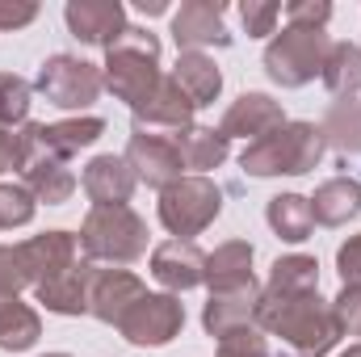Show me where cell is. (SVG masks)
Returning a JSON list of instances; mask_svg holds the SVG:
<instances>
[{
  "label": "cell",
  "instance_id": "cell-21",
  "mask_svg": "<svg viewBox=\"0 0 361 357\" xmlns=\"http://www.w3.org/2000/svg\"><path fill=\"white\" fill-rule=\"evenodd\" d=\"M173 80L180 85V92L202 109V105H214V97L223 92V76H219V63L206 55V51H180L177 68H173Z\"/></svg>",
  "mask_w": 361,
  "mask_h": 357
},
{
  "label": "cell",
  "instance_id": "cell-36",
  "mask_svg": "<svg viewBox=\"0 0 361 357\" xmlns=\"http://www.w3.org/2000/svg\"><path fill=\"white\" fill-rule=\"evenodd\" d=\"M25 286H30V273L17 244H0V294H21Z\"/></svg>",
  "mask_w": 361,
  "mask_h": 357
},
{
  "label": "cell",
  "instance_id": "cell-32",
  "mask_svg": "<svg viewBox=\"0 0 361 357\" xmlns=\"http://www.w3.org/2000/svg\"><path fill=\"white\" fill-rule=\"evenodd\" d=\"M34 219V193L25 185H0V231L25 227Z\"/></svg>",
  "mask_w": 361,
  "mask_h": 357
},
{
  "label": "cell",
  "instance_id": "cell-12",
  "mask_svg": "<svg viewBox=\"0 0 361 357\" xmlns=\"http://www.w3.org/2000/svg\"><path fill=\"white\" fill-rule=\"evenodd\" d=\"M17 253L25 261L30 286L38 290V286L55 282L59 273H68L80 261V236H72V231H47V236H34V240L17 244Z\"/></svg>",
  "mask_w": 361,
  "mask_h": 357
},
{
  "label": "cell",
  "instance_id": "cell-4",
  "mask_svg": "<svg viewBox=\"0 0 361 357\" xmlns=\"http://www.w3.org/2000/svg\"><path fill=\"white\" fill-rule=\"evenodd\" d=\"M80 253L92 265H135L147 253V223L130 206H92L80 227Z\"/></svg>",
  "mask_w": 361,
  "mask_h": 357
},
{
  "label": "cell",
  "instance_id": "cell-22",
  "mask_svg": "<svg viewBox=\"0 0 361 357\" xmlns=\"http://www.w3.org/2000/svg\"><path fill=\"white\" fill-rule=\"evenodd\" d=\"M311 214L324 227H345L349 219H357L361 214V181H349V177L324 181L315 189V198H311Z\"/></svg>",
  "mask_w": 361,
  "mask_h": 357
},
{
  "label": "cell",
  "instance_id": "cell-17",
  "mask_svg": "<svg viewBox=\"0 0 361 357\" xmlns=\"http://www.w3.org/2000/svg\"><path fill=\"white\" fill-rule=\"evenodd\" d=\"M277 126H286V114H281V105L273 101L269 92H244L240 101L227 105V114L219 122V131L227 139H248V143L273 135Z\"/></svg>",
  "mask_w": 361,
  "mask_h": 357
},
{
  "label": "cell",
  "instance_id": "cell-10",
  "mask_svg": "<svg viewBox=\"0 0 361 357\" xmlns=\"http://www.w3.org/2000/svg\"><path fill=\"white\" fill-rule=\"evenodd\" d=\"M126 164H130L135 181H143V185H152L160 193L185 177V160H180L173 135H143V131H135L130 143H126Z\"/></svg>",
  "mask_w": 361,
  "mask_h": 357
},
{
  "label": "cell",
  "instance_id": "cell-43",
  "mask_svg": "<svg viewBox=\"0 0 361 357\" xmlns=\"http://www.w3.org/2000/svg\"><path fill=\"white\" fill-rule=\"evenodd\" d=\"M47 357H72V353H47Z\"/></svg>",
  "mask_w": 361,
  "mask_h": 357
},
{
  "label": "cell",
  "instance_id": "cell-15",
  "mask_svg": "<svg viewBox=\"0 0 361 357\" xmlns=\"http://www.w3.org/2000/svg\"><path fill=\"white\" fill-rule=\"evenodd\" d=\"M257 307H261V286L257 277L231 290H210V303L202 311V324L210 337H227L235 328H257Z\"/></svg>",
  "mask_w": 361,
  "mask_h": 357
},
{
  "label": "cell",
  "instance_id": "cell-1",
  "mask_svg": "<svg viewBox=\"0 0 361 357\" xmlns=\"http://www.w3.org/2000/svg\"><path fill=\"white\" fill-rule=\"evenodd\" d=\"M257 328L281 337L294 353L302 357L332 353V345L341 341V324L332 315V303H324L315 290L311 294H294V298H273V294L261 290Z\"/></svg>",
  "mask_w": 361,
  "mask_h": 357
},
{
  "label": "cell",
  "instance_id": "cell-40",
  "mask_svg": "<svg viewBox=\"0 0 361 357\" xmlns=\"http://www.w3.org/2000/svg\"><path fill=\"white\" fill-rule=\"evenodd\" d=\"M17 156H21V147H17V135L0 126V173L17 169Z\"/></svg>",
  "mask_w": 361,
  "mask_h": 357
},
{
  "label": "cell",
  "instance_id": "cell-34",
  "mask_svg": "<svg viewBox=\"0 0 361 357\" xmlns=\"http://www.w3.org/2000/svg\"><path fill=\"white\" fill-rule=\"evenodd\" d=\"M240 21H244L248 38H265V34H273V25L281 21V4H273V0H248V4H240Z\"/></svg>",
  "mask_w": 361,
  "mask_h": 357
},
{
  "label": "cell",
  "instance_id": "cell-29",
  "mask_svg": "<svg viewBox=\"0 0 361 357\" xmlns=\"http://www.w3.org/2000/svg\"><path fill=\"white\" fill-rule=\"evenodd\" d=\"M315 282H319V265H315V257H302V253H294V257H281V261L273 265L265 294H273V298L311 294V290H315Z\"/></svg>",
  "mask_w": 361,
  "mask_h": 357
},
{
  "label": "cell",
  "instance_id": "cell-2",
  "mask_svg": "<svg viewBox=\"0 0 361 357\" xmlns=\"http://www.w3.org/2000/svg\"><path fill=\"white\" fill-rule=\"evenodd\" d=\"M101 80H105V89L114 92L118 101H126L130 109H139L152 97V89L164 80V72H160V38L147 34V30L126 25L114 38V47L105 51Z\"/></svg>",
  "mask_w": 361,
  "mask_h": 357
},
{
  "label": "cell",
  "instance_id": "cell-42",
  "mask_svg": "<svg viewBox=\"0 0 361 357\" xmlns=\"http://www.w3.org/2000/svg\"><path fill=\"white\" fill-rule=\"evenodd\" d=\"M341 357H361V341H357V345H349V349H345Z\"/></svg>",
  "mask_w": 361,
  "mask_h": 357
},
{
  "label": "cell",
  "instance_id": "cell-38",
  "mask_svg": "<svg viewBox=\"0 0 361 357\" xmlns=\"http://www.w3.org/2000/svg\"><path fill=\"white\" fill-rule=\"evenodd\" d=\"M336 269L345 277V286H361V236L345 240L341 253H336Z\"/></svg>",
  "mask_w": 361,
  "mask_h": 357
},
{
  "label": "cell",
  "instance_id": "cell-31",
  "mask_svg": "<svg viewBox=\"0 0 361 357\" xmlns=\"http://www.w3.org/2000/svg\"><path fill=\"white\" fill-rule=\"evenodd\" d=\"M30 80H21L17 72H0V126H25L30 118Z\"/></svg>",
  "mask_w": 361,
  "mask_h": 357
},
{
  "label": "cell",
  "instance_id": "cell-7",
  "mask_svg": "<svg viewBox=\"0 0 361 357\" xmlns=\"http://www.w3.org/2000/svg\"><path fill=\"white\" fill-rule=\"evenodd\" d=\"M223 210V189L210 177H180L160 193V223L177 236V240H193L202 236Z\"/></svg>",
  "mask_w": 361,
  "mask_h": 357
},
{
  "label": "cell",
  "instance_id": "cell-33",
  "mask_svg": "<svg viewBox=\"0 0 361 357\" xmlns=\"http://www.w3.org/2000/svg\"><path fill=\"white\" fill-rule=\"evenodd\" d=\"M219 357H269V345H265L261 328H235V332L219 337Z\"/></svg>",
  "mask_w": 361,
  "mask_h": 357
},
{
  "label": "cell",
  "instance_id": "cell-8",
  "mask_svg": "<svg viewBox=\"0 0 361 357\" xmlns=\"http://www.w3.org/2000/svg\"><path fill=\"white\" fill-rule=\"evenodd\" d=\"M34 89L42 92L51 105H59V109H85V105H92L101 97L105 80H101V68H92L85 59H76V55H51L42 63Z\"/></svg>",
  "mask_w": 361,
  "mask_h": 357
},
{
  "label": "cell",
  "instance_id": "cell-37",
  "mask_svg": "<svg viewBox=\"0 0 361 357\" xmlns=\"http://www.w3.org/2000/svg\"><path fill=\"white\" fill-rule=\"evenodd\" d=\"M332 17V4L328 0H294L286 4V21L290 25H302V30H324Z\"/></svg>",
  "mask_w": 361,
  "mask_h": 357
},
{
  "label": "cell",
  "instance_id": "cell-11",
  "mask_svg": "<svg viewBox=\"0 0 361 357\" xmlns=\"http://www.w3.org/2000/svg\"><path fill=\"white\" fill-rule=\"evenodd\" d=\"M193 114H197V105L180 92V85L173 76H164L152 89V97L135 109V131H143V135H173L177 139L180 131L193 126Z\"/></svg>",
  "mask_w": 361,
  "mask_h": 357
},
{
  "label": "cell",
  "instance_id": "cell-41",
  "mask_svg": "<svg viewBox=\"0 0 361 357\" xmlns=\"http://www.w3.org/2000/svg\"><path fill=\"white\" fill-rule=\"evenodd\" d=\"M135 8H139V13H147V17H156V13H164L169 4H164V0H139Z\"/></svg>",
  "mask_w": 361,
  "mask_h": 357
},
{
  "label": "cell",
  "instance_id": "cell-27",
  "mask_svg": "<svg viewBox=\"0 0 361 357\" xmlns=\"http://www.w3.org/2000/svg\"><path fill=\"white\" fill-rule=\"evenodd\" d=\"M269 227L286 240V244H302L311 231H315V214H311V198L302 193H277L265 210Z\"/></svg>",
  "mask_w": 361,
  "mask_h": 357
},
{
  "label": "cell",
  "instance_id": "cell-24",
  "mask_svg": "<svg viewBox=\"0 0 361 357\" xmlns=\"http://www.w3.org/2000/svg\"><path fill=\"white\" fill-rule=\"evenodd\" d=\"M177 152L185 160V169H193V177H206L210 169H219L231 152V139L214 126H189L177 135Z\"/></svg>",
  "mask_w": 361,
  "mask_h": 357
},
{
  "label": "cell",
  "instance_id": "cell-9",
  "mask_svg": "<svg viewBox=\"0 0 361 357\" xmlns=\"http://www.w3.org/2000/svg\"><path fill=\"white\" fill-rule=\"evenodd\" d=\"M180 328H185V307L177 294H143L118 324V332L143 349H164Z\"/></svg>",
  "mask_w": 361,
  "mask_h": 357
},
{
  "label": "cell",
  "instance_id": "cell-23",
  "mask_svg": "<svg viewBox=\"0 0 361 357\" xmlns=\"http://www.w3.org/2000/svg\"><path fill=\"white\" fill-rule=\"evenodd\" d=\"M324 147L341 156H361V97H336L319 122Z\"/></svg>",
  "mask_w": 361,
  "mask_h": 357
},
{
  "label": "cell",
  "instance_id": "cell-25",
  "mask_svg": "<svg viewBox=\"0 0 361 357\" xmlns=\"http://www.w3.org/2000/svg\"><path fill=\"white\" fill-rule=\"evenodd\" d=\"M42 337V320L30 303H21L17 294H0V349L8 353H25L34 349Z\"/></svg>",
  "mask_w": 361,
  "mask_h": 357
},
{
  "label": "cell",
  "instance_id": "cell-20",
  "mask_svg": "<svg viewBox=\"0 0 361 357\" xmlns=\"http://www.w3.org/2000/svg\"><path fill=\"white\" fill-rule=\"evenodd\" d=\"M92 273L97 265L92 261H76L68 273H59L55 282L38 286V303L55 315H89V286H92Z\"/></svg>",
  "mask_w": 361,
  "mask_h": 357
},
{
  "label": "cell",
  "instance_id": "cell-14",
  "mask_svg": "<svg viewBox=\"0 0 361 357\" xmlns=\"http://www.w3.org/2000/svg\"><path fill=\"white\" fill-rule=\"evenodd\" d=\"M173 38L180 51L231 47V34L223 25V4L219 0H185L173 13Z\"/></svg>",
  "mask_w": 361,
  "mask_h": 357
},
{
  "label": "cell",
  "instance_id": "cell-30",
  "mask_svg": "<svg viewBox=\"0 0 361 357\" xmlns=\"http://www.w3.org/2000/svg\"><path fill=\"white\" fill-rule=\"evenodd\" d=\"M324 85L336 97H361V47L332 42L328 63H324Z\"/></svg>",
  "mask_w": 361,
  "mask_h": 357
},
{
  "label": "cell",
  "instance_id": "cell-18",
  "mask_svg": "<svg viewBox=\"0 0 361 357\" xmlns=\"http://www.w3.org/2000/svg\"><path fill=\"white\" fill-rule=\"evenodd\" d=\"M63 21H68V30H72L80 42L109 51L114 38L126 30V8H122L118 0H72V4L63 8Z\"/></svg>",
  "mask_w": 361,
  "mask_h": 357
},
{
  "label": "cell",
  "instance_id": "cell-6",
  "mask_svg": "<svg viewBox=\"0 0 361 357\" xmlns=\"http://www.w3.org/2000/svg\"><path fill=\"white\" fill-rule=\"evenodd\" d=\"M17 169H21V185L34 193V202H47V206H59L76 193V173L68 169L63 156H55L47 147V135H42V122H25L17 131Z\"/></svg>",
  "mask_w": 361,
  "mask_h": 357
},
{
  "label": "cell",
  "instance_id": "cell-3",
  "mask_svg": "<svg viewBox=\"0 0 361 357\" xmlns=\"http://www.w3.org/2000/svg\"><path fill=\"white\" fill-rule=\"evenodd\" d=\"M324 160V135L315 122H286L273 135L244 147L240 164L248 177H302Z\"/></svg>",
  "mask_w": 361,
  "mask_h": 357
},
{
  "label": "cell",
  "instance_id": "cell-26",
  "mask_svg": "<svg viewBox=\"0 0 361 357\" xmlns=\"http://www.w3.org/2000/svg\"><path fill=\"white\" fill-rule=\"evenodd\" d=\"M252 282V244L248 240H227L206 257V286L210 290H231Z\"/></svg>",
  "mask_w": 361,
  "mask_h": 357
},
{
  "label": "cell",
  "instance_id": "cell-16",
  "mask_svg": "<svg viewBox=\"0 0 361 357\" xmlns=\"http://www.w3.org/2000/svg\"><path fill=\"white\" fill-rule=\"evenodd\" d=\"M152 277L169 294H185L206 282V253L193 240H169L152 253Z\"/></svg>",
  "mask_w": 361,
  "mask_h": 357
},
{
  "label": "cell",
  "instance_id": "cell-19",
  "mask_svg": "<svg viewBox=\"0 0 361 357\" xmlns=\"http://www.w3.org/2000/svg\"><path fill=\"white\" fill-rule=\"evenodd\" d=\"M80 185H85V193L92 198V206H126L139 181L130 173L126 156H97V160H89Z\"/></svg>",
  "mask_w": 361,
  "mask_h": 357
},
{
  "label": "cell",
  "instance_id": "cell-13",
  "mask_svg": "<svg viewBox=\"0 0 361 357\" xmlns=\"http://www.w3.org/2000/svg\"><path fill=\"white\" fill-rule=\"evenodd\" d=\"M147 294V286L135 277V273H126V269H101L92 273V286H89V315L92 320H101V324H122V315L139 303Z\"/></svg>",
  "mask_w": 361,
  "mask_h": 357
},
{
  "label": "cell",
  "instance_id": "cell-28",
  "mask_svg": "<svg viewBox=\"0 0 361 357\" xmlns=\"http://www.w3.org/2000/svg\"><path fill=\"white\" fill-rule=\"evenodd\" d=\"M42 135H47V147H51L55 156L72 160L80 147H92V143L105 135V122H101L97 114H85V118H63V122L42 126Z\"/></svg>",
  "mask_w": 361,
  "mask_h": 357
},
{
  "label": "cell",
  "instance_id": "cell-5",
  "mask_svg": "<svg viewBox=\"0 0 361 357\" xmlns=\"http://www.w3.org/2000/svg\"><path fill=\"white\" fill-rule=\"evenodd\" d=\"M332 38L324 30H302V25H286L269 47H265V72L273 85L281 89H302L315 76H324Z\"/></svg>",
  "mask_w": 361,
  "mask_h": 357
},
{
  "label": "cell",
  "instance_id": "cell-35",
  "mask_svg": "<svg viewBox=\"0 0 361 357\" xmlns=\"http://www.w3.org/2000/svg\"><path fill=\"white\" fill-rule=\"evenodd\" d=\"M332 315L341 324V337H361V286H345L336 294Z\"/></svg>",
  "mask_w": 361,
  "mask_h": 357
},
{
  "label": "cell",
  "instance_id": "cell-39",
  "mask_svg": "<svg viewBox=\"0 0 361 357\" xmlns=\"http://www.w3.org/2000/svg\"><path fill=\"white\" fill-rule=\"evenodd\" d=\"M38 17V4H8L0 0V30H21Z\"/></svg>",
  "mask_w": 361,
  "mask_h": 357
}]
</instances>
